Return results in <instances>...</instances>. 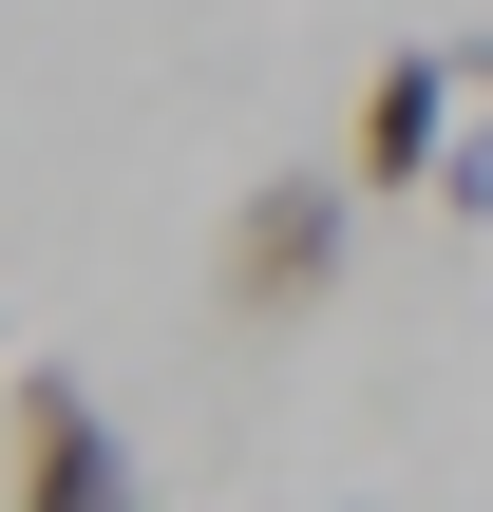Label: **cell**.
Segmentation results:
<instances>
[{"mask_svg": "<svg viewBox=\"0 0 493 512\" xmlns=\"http://www.w3.org/2000/svg\"><path fill=\"white\" fill-rule=\"evenodd\" d=\"M342 247H361V190H342V171H247L228 228H209V304H228V323H304V304L342 285Z\"/></svg>", "mask_w": 493, "mask_h": 512, "instance_id": "cell-1", "label": "cell"}, {"mask_svg": "<svg viewBox=\"0 0 493 512\" xmlns=\"http://www.w3.org/2000/svg\"><path fill=\"white\" fill-rule=\"evenodd\" d=\"M0 512H152L133 437L95 418V380H57V361L0 380Z\"/></svg>", "mask_w": 493, "mask_h": 512, "instance_id": "cell-2", "label": "cell"}, {"mask_svg": "<svg viewBox=\"0 0 493 512\" xmlns=\"http://www.w3.org/2000/svg\"><path fill=\"white\" fill-rule=\"evenodd\" d=\"M456 95H493V38H399V57L361 76L342 190H361V209H380V190H437V152H456Z\"/></svg>", "mask_w": 493, "mask_h": 512, "instance_id": "cell-3", "label": "cell"}, {"mask_svg": "<svg viewBox=\"0 0 493 512\" xmlns=\"http://www.w3.org/2000/svg\"><path fill=\"white\" fill-rule=\"evenodd\" d=\"M437 228H493V133H456V152H437Z\"/></svg>", "mask_w": 493, "mask_h": 512, "instance_id": "cell-4", "label": "cell"}, {"mask_svg": "<svg viewBox=\"0 0 493 512\" xmlns=\"http://www.w3.org/2000/svg\"><path fill=\"white\" fill-rule=\"evenodd\" d=\"M342 512H380V494H342Z\"/></svg>", "mask_w": 493, "mask_h": 512, "instance_id": "cell-5", "label": "cell"}]
</instances>
